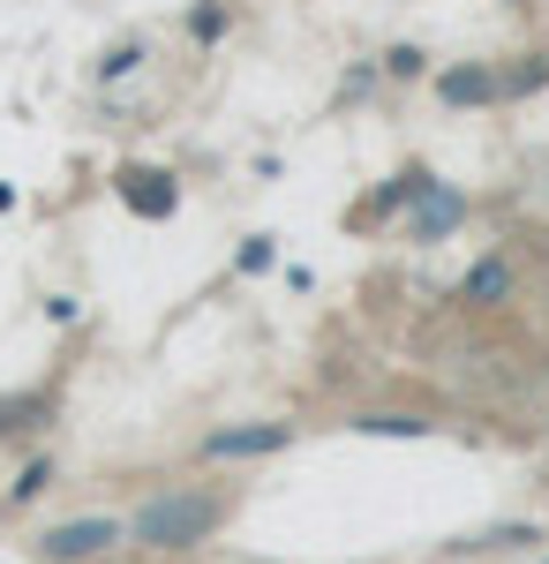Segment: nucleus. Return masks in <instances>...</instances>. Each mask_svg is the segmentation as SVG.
Returning <instances> with one entry per match:
<instances>
[{
  "instance_id": "14",
  "label": "nucleus",
  "mask_w": 549,
  "mask_h": 564,
  "mask_svg": "<svg viewBox=\"0 0 549 564\" xmlns=\"http://www.w3.org/2000/svg\"><path fill=\"white\" fill-rule=\"evenodd\" d=\"M527 542H542V527H527V520H512V527H482L466 550H527Z\"/></svg>"
},
{
  "instance_id": "16",
  "label": "nucleus",
  "mask_w": 549,
  "mask_h": 564,
  "mask_svg": "<svg viewBox=\"0 0 549 564\" xmlns=\"http://www.w3.org/2000/svg\"><path fill=\"white\" fill-rule=\"evenodd\" d=\"M53 489V459H31L23 475H15V489H8V505H31V497H45Z\"/></svg>"
},
{
  "instance_id": "17",
  "label": "nucleus",
  "mask_w": 549,
  "mask_h": 564,
  "mask_svg": "<svg viewBox=\"0 0 549 564\" xmlns=\"http://www.w3.org/2000/svg\"><path fill=\"white\" fill-rule=\"evenodd\" d=\"M271 257H279V249H271V234H249V241H241V257H234V271H271Z\"/></svg>"
},
{
  "instance_id": "12",
  "label": "nucleus",
  "mask_w": 549,
  "mask_h": 564,
  "mask_svg": "<svg viewBox=\"0 0 549 564\" xmlns=\"http://www.w3.org/2000/svg\"><path fill=\"white\" fill-rule=\"evenodd\" d=\"M226 31H234V0H196L189 8V39L196 45H218Z\"/></svg>"
},
{
  "instance_id": "4",
  "label": "nucleus",
  "mask_w": 549,
  "mask_h": 564,
  "mask_svg": "<svg viewBox=\"0 0 549 564\" xmlns=\"http://www.w3.org/2000/svg\"><path fill=\"white\" fill-rule=\"evenodd\" d=\"M294 444V422H234V430H212L196 452L204 459H279Z\"/></svg>"
},
{
  "instance_id": "2",
  "label": "nucleus",
  "mask_w": 549,
  "mask_h": 564,
  "mask_svg": "<svg viewBox=\"0 0 549 564\" xmlns=\"http://www.w3.org/2000/svg\"><path fill=\"white\" fill-rule=\"evenodd\" d=\"M128 542V520H114V512H84V520H61V527H45L39 550L45 564H90V557H106V550H121Z\"/></svg>"
},
{
  "instance_id": "8",
  "label": "nucleus",
  "mask_w": 549,
  "mask_h": 564,
  "mask_svg": "<svg viewBox=\"0 0 549 564\" xmlns=\"http://www.w3.org/2000/svg\"><path fill=\"white\" fill-rule=\"evenodd\" d=\"M460 302H466V308H505V302H512V263H505V257H482V263L460 279Z\"/></svg>"
},
{
  "instance_id": "13",
  "label": "nucleus",
  "mask_w": 549,
  "mask_h": 564,
  "mask_svg": "<svg viewBox=\"0 0 549 564\" xmlns=\"http://www.w3.org/2000/svg\"><path fill=\"white\" fill-rule=\"evenodd\" d=\"M377 68L391 76V84H422V76H437V61H429L422 45H391V53H384Z\"/></svg>"
},
{
  "instance_id": "1",
  "label": "nucleus",
  "mask_w": 549,
  "mask_h": 564,
  "mask_svg": "<svg viewBox=\"0 0 549 564\" xmlns=\"http://www.w3.org/2000/svg\"><path fill=\"white\" fill-rule=\"evenodd\" d=\"M226 497L218 489H159V497H143L136 505V520H128V542L136 550H204L218 527H226Z\"/></svg>"
},
{
  "instance_id": "19",
  "label": "nucleus",
  "mask_w": 549,
  "mask_h": 564,
  "mask_svg": "<svg viewBox=\"0 0 549 564\" xmlns=\"http://www.w3.org/2000/svg\"><path fill=\"white\" fill-rule=\"evenodd\" d=\"M542 564H549V557H542Z\"/></svg>"
},
{
  "instance_id": "11",
  "label": "nucleus",
  "mask_w": 549,
  "mask_h": 564,
  "mask_svg": "<svg viewBox=\"0 0 549 564\" xmlns=\"http://www.w3.org/2000/svg\"><path fill=\"white\" fill-rule=\"evenodd\" d=\"M505 68V61H497ZM535 90H549V53H519L505 68V98H535Z\"/></svg>"
},
{
  "instance_id": "5",
  "label": "nucleus",
  "mask_w": 549,
  "mask_h": 564,
  "mask_svg": "<svg viewBox=\"0 0 549 564\" xmlns=\"http://www.w3.org/2000/svg\"><path fill=\"white\" fill-rule=\"evenodd\" d=\"M460 226H466V196L452 188V181L429 174V181H422V196L407 204V234H415V241H452Z\"/></svg>"
},
{
  "instance_id": "9",
  "label": "nucleus",
  "mask_w": 549,
  "mask_h": 564,
  "mask_svg": "<svg viewBox=\"0 0 549 564\" xmlns=\"http://www.w3.org/2000/svg\"><path fill=\"white\" fill-rule=\"evenodd\" d=\"M346 430L354 436H429L437 422H429L422 406H369V414H354Z\"/></svg>"
},
{
  "instance_id": "3",
  "label": "nucleus",
  "mask_w": 549,
  "mask_h": 564,
  "mask_svg": "<svg viewBox=\"0 0 549 564\" xmlns=\"http://www.w3.org/2000/svg\"><path fill=\"white\" fill-rule=\"evenodd\" d=\"M429 90H437V106H452V113L505 106V68H497V61H444V68L429 76Z\"/></svg>"
},
{
  "instance_id": "15",
  "label": "nucleus",
  "mask_w": 549,
  "mask_h": 564,
  "mask_svg": "<svg viewBox=\"0 0 549 564\" xmlns=\"http://www.w3.org/2000/svg\"><path fill=\"white\" fill-rule=\"evenodd\" d=\"M136 68H143V39H121V45H106L98 84H121V76H136Z\"/></svg>"
},
{
  "instance_id": "7",
  "label": "nucleus",
  "mask_w": 549,
  "mask_h": 564,
  "mask_svg": "<svg viewBox=\"0 0 549 564\" xmlns=\"http://www.w3.org/2000/svg\"><path fill=\"white\" fill-rule=\"evenodd\" d=\"M422 181H429V166H399V174H391V181H384V188H377V196H369V204L354 212V226H377V218L407 212V204L422 196Z\"/></svg>"
},
{
  "instance_id": "10",
  "label": "nucleus",
  "mask_w": 549,
  "mask_h": 564,
  "mask_svg": "<svg viewBox=\"0 0 549 564\" xmlns=\"http://www.w3.org/2000/svg\"><path fill=\"white\" fill-rule=\"evenodd\" d=\"M53 422V391H15V399H0V436H31Z\"/></svg>"
},
{
  "instance_id": "18",
  "label": "nucleus",
  "mask_w": 549,
  "mask_h": 564,
  "mask_svg": "<svg viewBox=\"0 0 549 564\" xmlns=\"http://www.w3.org/2000/svg\"><path fill=\"white\" fill-rule=\"evenodd\" d=\"M505 8H519V0H505Z\"/></svg>"
},
{
  "instance_id": "6",
  "label": "nucleus",
  "mask_w": 549,
  "mask_h": 564,
  "mask_svg": "<svg viewBox=\"0 0 549 564\" xmlns=\"http://www.w3.org/2000/svg\"><path fill=\"white\" fill-rule=\"evenodd\" d=\"M114 188H121V204H128V212H136V218H151V226L181 212V181H173L166 166H121V174H114Z\"/></svg>"
}]
</instances>
